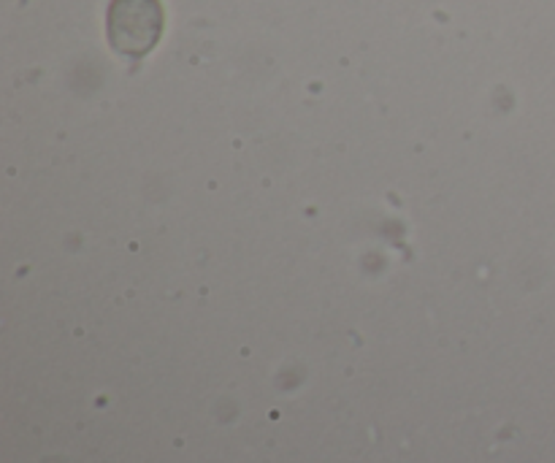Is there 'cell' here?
<instances>
[{"label": "cell", "mask_w": 555, "mask_h": 463, "mask_svg": "<svg viewBox=\"0 0 555 463\" xmlns=\"http://www.w3.org/2000/svg\"><path fill=\"white\" fill-rule=\"evenodd\" d=\"M106 36L117 54L141 60L163 36L160 0H112L106 14Z\"/></svg>", "instance_id": "obj_1"}]
</instances>
